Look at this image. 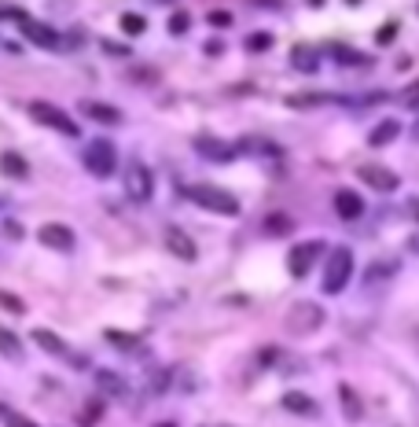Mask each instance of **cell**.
<instances>
[{"mask_svg":"<svg viewBox=\"0 0 419 427\" xmlns=\"http://www.w3.org/2000/svg\"><path fill=\"white\" fill-rule=\"evenodd\" d=\"M184 196H188L195 206L221 214V218H239V210H243L232 191H228V188H217V184H188Z\"/></svg>","mask_w":419,"mask_h":427,"instance_id":"obj_1","label":"cell"},{"mask_svg":"<svg viewBox=\"0 0 419 427\" xmlns=\"http://www.w3.org/2000/svg\"><path fill=\"white\" fill-rule=\"evenodd\" d=\"M353 276V251L349 247H331L324 258V291L339 295Z\"/></svg>","mask_w":419,"mask_h":427,"instance_id":"obj_2","label":"cell"},{"mask_svg":"<svg viewBox=\"0 0 419 427\" xmlns=\"http://www.w3.org/2000/svg\"><path fill=\"white\" fill-rule=\"evenodd\" d=\"M324 310L317 306V302H295L291 310H287V317H283V328L291 332V335H313V332H320L324 328Z\"/></svg>","mask_w":419,"mask_h":427,"instance_id":"obj_3","label":"cell"},{"mask_svg":"<svg viewBox=\"0 0 419 427\" xmlns=\"http://www.w3.org/2000/svg\"><path fill=\"white\" fill-rule=\"evenodd\" d=\"M26 111H30L33 122L48 125V130H59L63 137H78V133H81V130H78V122H74V118H66L59 107H52L48 100H30V103H26Z\"/></svg>","mask_w":419,"mask_h":427,"instance_id":"obj_4","label":"cell"},{"mask_svg":"<svg viewBox=\"0 0 419 427\" xmlns=\"http://www.w3.org/2000/svg\"><path fill=\"white\" fill-rule=\"evenodd\" d=\"M85 169L92 177H110L118 169V155H115V144L110 140H103V137H96L92 144H88V152H85Z\"/></svg>","mask_w":419,"mask_h":427,"instance_id":"obj_5","label":"cell"},{"mask_svg":"<svg viewBox=\"0 0 419 427\" xmlns=\"http://www.w3.org/2000/svg\"><path fill=\"white\" fill-rule=\"evenodd\" d=\"M125 196L132 203H151L154 196V177H151V169L144 162H129L125 169Z\"/></svg>","mask_w":419,"mask_h":427,"instance_id":"obj_6","label":"cell"},{"mask_svg":"<svg viewBox=\"0 0 419 427\" xmlns=\"http://www.w3.org/2000/svg\"><path fill=\"white\" fill-rule=\"evenodd\" d=\"M18 30H22V37L30 41V45H37V48H63V37L48 26V23H41V19H30V15H18Z\"/></svg>","mask_w":419,"mask_h":427,"instance_id":"obj_7","label":"cell"},{"mask_svg":"<svg viewBox=\"0 0 419 427\" xmlns=\"http://www.w3.org/2000/svg\"><path fill=\"white\" fill-rule=\"evenodd\" d=\"M324 254H327L324 240H305V243H298L291 254H287V269H291V276H305L309 269H313V262L324 258Z\"/></svg>","mask_w":419,"mask_h":427,"instance_id":"obj_8","label":"cell"},{"mask_svg":"<svg viewBox=\"0 0 419 427\" xmlns=\"http://www.w3.org/2000/svg\"><path fill=\"white\" fill-rule=\"evenodd\" d=\"M37 240H41L44 247H52V251H63V254L74 251V232H70V225H63V221L41 225V228H37Z\"/></svg>","mask_w":419,"mask_h":427,"instance_id":"obj_9","label":"cell"},{"mask_svg":"<svg viewBox=\"0 0 419 427\" xmlns=\"http://www.w3.org/2000/svg\"><path fill=\"white\" fill-rule=\"evenodd\" d=\"M195 152L206 155V159H213V162H228V159L243 155L239 144H221L217 137H198V140H195Z\"/></svg>","mask_w":419,"mask_h":427,"instance_id":"obj_10","label":"cell"},{"mask_svg":"<svg viewBox=\"0 0 419 427\" xmlns=\"http://www.w3.org/2000/svg\"><path fill=\"white\" fill-rule=\"evenodd\" d=\"M166 247H169L181 262H195V258H198V247L191 243L188 232H184V228H176V225L166 228Z\"/></svg>","mask_w":419,"mask_h":427,"instance_id":"obj_11","label":"cell"},{"mask_svg":"<svg viewBox=\"0 0 419 427\" xmlns=\"http://www.w3.org/2000/svg\"><path fill=\"white\" fill-rule=\"evenodd\" d=\"M78 111H81L85 118L100 122V125H118V122H122V111H118V107L100 103V100H81V103H78Z\"/></svg>","mask_w":419,"mask_h":427,"instance_id":"obj_12","label":"cell"},{"mask_svg":"<svg viewBox=\"0 0 419 427\" xmlns=\"http://www.w3.org/2000/svg\"><path fill=\"white\" fill-rule=\"evenodd\" d=\"M357 177L364 184H371L375 191H393L397 184H401V181H397V174H390V169H383V166H371V162L357 169Z\"/></svg>","mask_w":419,"mask_h":427,"instance_id":"obj_13","label":"cell"},{"mask_svg":"<svg viewBox=\"0 0 419 427\" xmlns=\"http://www.w3.org/2000/svg\"><path fill=\"white\" fill-rule=\"evenodd\" d=\"M335 210H339L342 221H353V218H361V214H364V203H361V196L353 188H339L335 191Z\"/></svg>","mask_w":419,"mask_h":427,"instance_id":"obj_14","label":"cell"},{"mask_svg":"<svg viewBox=\"0 0 419 427\" xmlns=\"http://www.w3.org/2000/svg\"><path fill=\"white\" fill-rule=\"evenodd\" d=\"M320 52L313 48V45H298V48H291V67L295 70H302V74H317L320 70Z\"/></svg>","mask_w":419,"mask_h":427,"instance_id":"obj_15","label":"cell"},{"mask_svg":"<svg viewBox=\"0 0 419 427\" xmlns=\"http://www.w3.org/2000/svg\"><path fill=\"white\" fill-rule=\"evenodd\" d=\"M280 405L287 413H298V416H309V413H317V401L309 398V394H302V391H287L283 398H280Z\"/></svg>","mask_w":419,"mask_h":427,"instance_id":"obj_16","label":"cell"},{"mask_svg":"<svg viewBox=\"0 0 419 427\" xmlns=\"http://www.w3.org/2000/svg\"><path fill=\"white\" fill-rule=\"evenodd\" d=\"M0 166H4V174L11 181H26L30 177V162L22 159L18 152H4V155H0Z\"/></svg>","mask_w":419,"mask_h":427,"instance_id":"obj_17","label":"cell"},{"mask_svg":"<svg viewBox=\"0 0 419 427\" xmlns=\"http://www.w3.org/2000/svg\"><path fill=\"white\" fill-rule=\"evenodd\" d=\"M397 269H401V265H397V258H386V262H375V265H371V269L364 273V284H368V288H379V280L386 284V280H390V276H393Z\"/></svg>","mask_w":419,"mask_h":427,"instance_id":"obj_18","label":"cell"},{"mask_svg":"<svg viewBox=\"0 0 419 427\" xmlns=\"http://www.w3.org/2000/svg\"><path fill=\"white\" fill-rule=\"evenodd\" d=\"M30 339H33V343H37L44 354H66V343H63L55 332H48V328H33Z\"/></svg>","mask_w":419,"mask_h":427,"instance_id":"obj_19","label":"cell"},{"mask_svg":"<svg viewBox=\"0 0 419 427\" xmlns=\"http://www.w3.org/2000/svg\"><path fill=\"white\" fill-rule=\"evenodd\" d=\"M96 387H100L103 394H110V398H122V394H125V379H122L118 372H110V369H100V372H96Z\"/></svg>","mask_w":419,"mask_h":427,"instance_id":"obj_20","label":"cell"},{"mask_svg":"<svg viewBox=\"0 0 419 427\" xmlns=\"http://www.w3.org/2000/svg\"><path fill=\"white\" fill-rule=\"evenodd\" d=\"M397 133H401V122H397V118H386V122H379V125L371 130L368 144H371V147H383V144H390Z\"/></svg>","mask_w":419,"mask_h":427,"instance_id":"obj_21","label":"cell"},{"mask_svg":"<svg viewBox=\"0 0 419 427\" xmlns=\"http://www.w3.org/2000/svg\"><path fill=\"white\" fill-rule=\"evenodd\" d=\"M324 103H349V100H339V96H324V93H305V96H287V107H324Z\"/></svg>","mask_w":419,"mask_h":427,"instance_id":"obj_22","label":"cell"},{"mask_svg":"<svg viewBox=\"0 0 419 427\" xmlns=\"http://www.w3.org/2000/svg\"><path fill=\"white\" fill-rule=\"evenodd\" d=\"M103 339H107V343L115 347V350H125V354H132V350L140 347V335H129V332H115V328H107V332H103Z\"/></svg>","mask_w":419,"mask_h":427,"instance_id":"obj_23","label":"cell"},{"mask_svg":"<svg viewBox=\"0 0 419 427\" xmlns=\"http://www.w3.org/2000/svg\"><path fill=\"white\" fill-rule=\"evenodd\" d=\"M261 228L269 232V236H287V232L295 228V221L287 218V214H269V218L261 221Z\"/></svg>","mask_w":419,"mask_h":427,"instance_id":"obj_24","label":"cell"},{"mask_svg":"<svg viewBox=\"0 0 419 427\" xmlns=\"http://www.w3.org/2000/svg\"><path fill=\"white\" fill-rule=\"evenodd\" d=\"M276 45V37L269 33V30H258V33H250L247 41H243V48L247 52H254V56H261V52H269Z\"/></svg>","mask_w":419,"mask_h":427,"instance_id":"obj_25","label":"cell"},{"mask_svg":"<svg viewBox=\"0 0 419 427\" xmlns=\"http://www.w3.org/2000/svg\"><path fill=\"white\" fill-rule=\"evenodd\" d=\"M118 23H122V30H125L129 37H140V33L147 30V19H144V15H137V11H125V15L118 19Z\"/></svg>","mask_w":419,"mask_h":427,"instance_id":"obj_26","label":"cell"},{"mask_svg":"<svg viewBox=\"0 0 419 427\" xmlns=\"http://www.w3.org/2000/svg\"><path fill=\"white\" fill-rule=\"evenodd\" d=\"M0 350H4V357H11V361H18L22 357V350H18V339H15V332H0Z\"/></svg>","mask_w":419,"mask_h":427,"instance_id":"obj_27","label":"cell"},{"mask_svg":"<svg viewBox=\"0 0 419 427\" xmlns=\"http://www.w3.org/2000/svg\"><path fill=\"white\" fill-rule=\"evenodd\" d=\"M188 30H191V15H188V11H176V15L169 19V33H173V37H184Z\"/></svg>","mask_w":419,"mask_h":427,"instance_id":"obj_28","label":"cell"},{"mask_svg":"<svg viewBox=\"0 0 419 427\" xmlns=\"http://www.w3.org/2000/svg\"><path fill=\"white\" fill-rule=\"evenodd\" d=\"M339 394H342V401H346V405H342V409H346V416H349V420H357V416H361V405H357V394H353V391L346 387V383H342V387H339Z\"/></svg>","mask_w":419,"mask_h":427,"instance_id":"obj_29","label":"cell"},{"mask_svg":"<svg viewBox=\"0 0 419 427\" xmlns=\"http://www.w3.org/2000/svg\"><path fill=\"white\" fill-rule=\"evenodd\" d=\"M100 416H103V401H100V398H92V401L85 405V413H81V420H85V423H96Z\"/></svg>","mask_w":419,"mask_h":427,"instance_id":"obj_30","label":"cell"},{"mask_svg":"<svg viewBox=\"0 0 419 427\" xmlns=\"http://www.w3.org/2000/svg\"><path fill=\"white\" fill-rule=\"evenodd\" d=\"M100 45H103V52H107V56H118V59H125V56L132 52L129 45H118V41H110V37H103Z\"/></svg>","mask_w":419,"mask_h":427,"instance_id":"obj_31","label":"cell"},{"mask_svg":"<svg viewBox=\"0 0 419 427\" xmlns=\"http://www.w3.org/2000/svg\"><path fill=\"white\" fill-rule=\"evenodd\" d=\"M206 23H210L213 30H228V26H232V15H228V11H210Z\"/></svg>","mask_w":419,"mask_h":427,"instance_id":"obj_32","label":"cell"},{"mask_svg":"<svg viewBox=\"0 0 419 427\" xmlns=\"http://www.w3.org/2000/svg\"><path fill=\"white\" fill-rule=\"evenodd\" d=\"M401 100H405L408 111H419V81H412V85H408V89L401 93Z\"/></svg>","mask_w":419,"mask_h":427,"instance_id":"obj_33","label":"cell"},{"mask_svg":"<svg viewBox=\"0 0 419 427\" xmlns=\"http://www.w3.org/2000/svg\"><path fill=\"white\" fill-rule=\"evenodd\" d=\"M0 306H4V310H11V313H26V306H22L15 295H8V291H0Z\"/></svg>","mask_w":419,"mask_h":427,"instance_id":"obj_34","label":"cell"},{"mask_svg":"<svg viewBox=\"0 0 419 427\" xmlns=\"http://www.w3.org/2000/svg\"><path fill=\"white\" fill-rule=\"evenodd\" d=\"M132 78H137L140 85H154V81H159V70H147V67H140V70H132Z\"/></svg>","mask_w":419,"mask_h":427,"instance_id":"obj_35","label":"cell"},{"mask_svg":"<svg viewBox=\"0 0 419 427\" xmlns=\"http://www.w3.org/2000/svg\"><path fill=\"white\" fill-rule=\"evenodd\" d=\"M4 232H8V240H22V225L15 218H4Z\"/></svg>","mask_w":419,"mask_h":427,"instance_id":"obj_36","label":"cell"},{"mask_svg":"<svg viewBox=\"0 0 419 427\" xmlns=\"http://www.w3.org/2000/svg\"><path fill=\"white\" fill-rule=\"evenodd\" d=\"M393 37H397V23H390L386 30H379V33H375V41H379V45H390Z\"/></svg>","mask_w":419,"mask_h":427,"instance_id":"obj_37","label":"cell"},{"mask_svg":"<svg viewBox=\"0 0 419 427\" xmlns=\"http://www.w3.org/2000/svg\"><path fill=\"white\" fill-rule=\"evenodd\" d=\"M0 420H8V423H30L26 416H18V413H11L8 405H0Z\"/></svg>","mask_w":419,"mask_h":427,"instance_id":"obj_38","label":"cell"},{"mask_svg":"<svg viewBox=\"0 0 419 427\" xmlns=\"http://www.w3.org/2000/svg\"><path fill=\"white\" fill-rule=\"evenodd\" d=\"M276 357H280V350H276V347H269V350H261V354H258L261 365H276Z\"/></svg>","mask_w":419,"mask_h":427,"instance_id":"obj_39","label":"cell"},{"mask_svg":"<svg viewBox=\"0 0 419 427\" xmlns=\"http://www.w3.org/2000/svg\"><path fill=\"white\" fill-rule=\"evenodd\" d=\"M203 52H206V56H221V52H225V45H221V41H210Z\"/></svg>","mask_w":419,"mask_h":427,"instance_id":"obj_40","label":"cell"},{"mask_svg":"<svg viewBox=\"0 0 419 427\" xmlns=\"http://www.w3.org/2000/svg\"><path fill=\"white\" fill-rule=\"evenodd\" d=\"M250 4H269V8H283V0H250Z\"/></svg>","mask_w":419,"mask_h":427,"instance_id":"obj_41","label":"cell"},{"mask_svg":"<svg viewBox=\"0 0 419 427\" xmlns=\"http://www.w3.org/2000/svg\"><path fill=\"white\" fill-rule=\"evenodd\" d=\"M408 214H415V221H419V196H415V199L408 203Z\"/></svg>","mask_w":419,"mask_h":427,"instance_id":"obj_42","label":"cell"},{"mask_svg":"<svg viewBox=\"0 0 419 427\" xmlns=\"http://www.w3.org/2000/svg\"><path fill=\"white\" fill-rule=\"evenodd\" d=\"M408 247H412V251L419 254V232H415V236H408Z\"/></svg>","mask_w":419,"mask_h":427,"instance_id":"obj_43","label":"cell"},{"mask_svg":"<svg viewBox=\"0 0 419 427\" xmlns=\"http://www.w3.org/2000/svg\"><path fill=\"white\" fill-rule=\"evenodd\" d=\"M309 8H324V0H309Z\"/></svg>","mask_w":419,"mask_h":427,"instance_id":"obj_44","label":"cell"},{"mask_svg":"<svg viewBox=\"0 0 419 427\" xmlns=\"http://www.w3.org/2000/svg\"><path fill=\"white\" fill-rule=\"evenodd\" d=\"M346 4H349V8H357V4H364V0H346Z\"/></svg>","mask_w":419,"mask_h":427,"instance_id":"obj_45","label":"cell"},{"mask_svg":"<svg viewBox=\"0 0 419 427\" xmlns=\"http://www.w3.org/2000/svg\"><path fill=\"white\" fill-rule=\"evenodd\" d=\"M412 137H415V140H419V122H415V125H412Z\"/></svg>","mask_w":419,"mask_h":427,"instance_id":"obj_46","label":"cell"},{"mask_svg":"<svg viewBox=\"0 0 419 427\" xmlns=\"http://www.w3.org/2000/svg\"><path fill=\"white\" fill-rule=\"evenodd\" d=\"M154 4H173V0H154Z\"/></svg>","mask_w":419,"mask_h":427,"instance_id":"obj_47","label":"cell"}]
</instances>
